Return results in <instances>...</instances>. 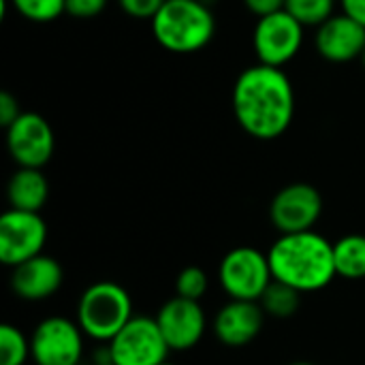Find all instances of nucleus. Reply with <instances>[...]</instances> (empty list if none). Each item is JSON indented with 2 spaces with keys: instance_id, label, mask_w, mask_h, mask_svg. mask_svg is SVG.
Here are the masks:
<instances>
[{
  "instance_id": "nucleus-1",
  "label": "nucleus",
  "mask_w": 365,
  "mask_h": 365,
  "mask_svg": "<svg viewBox=\"0 0 365 365\" xmlns=\"http://www.w3.org/2000/svg\"><path fill=\"white\" fill-rule=\"evenodd\" d=\"M231 105L244 133L259 141H274L293 124L295 90L284 68L255 64L237 75Z\"/></svg>"
},
{
  "instance_id": "nucleus-2",
  "label": "nucleus",
  "mask_w": 365,
  "mask_h": 365,
  "mask_svg": "<svg viewBox=\"0 0 365 365\" xmlns=\"http://www.w3.org/2000/svg\"><path fill=\"white\" fill-rule=\"evenodd\" d=\"M274 280L293 287L299 293H317L338 276L334 244L317 231L280 235L269 252Z\"/></svg>"
},
{
  "instance_id": "nucleus-3",
  "label": "nucleus",
  "mask_w": 365,
  "mask_h": 365,
  "mask_svg": "<svg viewBox=\"0 0 365 365\" xmlns=\"http://www.w3.org/2000/svg\"><path fill=\"white\" fill-rule=\"evenodd\" d=\"M156 43L171 53H195L210 45L216 19L201 0H167L152 19Z\"/></svg>"
},
{
  "instance_id": "nucleus-4",
  "label": "nucleus",
  "mask_w": 365,
  "mask_h": 365,
  "mask_svg": "<svg viewBox=\"0 0 365 365\" xmlns=\"http://www.w3.org/2000/svg\"><path fill=\"white\" fill-rule=\"evenodd\" d=\"M135 317L128 291L113 280L90 284L77 302V323L86 338L107 344Z\"/></svg>"
},
{
  "instance_id": "nucleus-5",
  "label": "nucleus",
  "mask_w": 365,
  "mask_h": 365,
  "mask_svg": "<svg viewBox=\"0 0 365 365\" xmlns=\"http://www.w3.org/2000/svg\"><path fill=\"white\" fill-rule=\"evenodd\" d=\"M218 282L231 299L259 302L274 282L267 255L252 246H237L229 250L220 261Z\"/></svg>"
},
{
  "instance_id": "nucleus-6",
  "label": "nucleus",
  "mask_w": 365,
  "mask_h": 365,
  "mask_svg": "<svg viewBox=\"0 0 365 365\" xmlns=\"http://www.w3.org/2000/svg\"><path fill=\"white\" fill-rule=\"evenodd\" d=\"M107 344L115 365H160L171 353L156 319L148 314H135Z\"/></svg>"
},
{
  "instance_id": "nucleus-7",
  "label": "nucleus",
  "mask_w": 365,
  "mask_h": 365,
  "mask_svg": "<svg viewBox=\"0 0 365 365\" xmlns=\"http://www.w3.org/2000/svg\"><path fill=\"white\" fill-rule=\"evenodd\" d=\"M86 334L77 321L66 317L43 319L32 336L30 349L36 365H79L83 359Z\"/></svg>"
},
{
  "instance_id": "nucleus-8",
  "label": "nucleus",
  "mask_w": 365,
  "mask_h": 365,
  "mask_svg": "<svg viewBox=\"0 0 365 365\" xmlns=\"http://www.w3.org/2000/svg\"><path fill=\"white\" fill-rule=\"evenodd\" d=\"M304 28L289 11H276L259 17L252 30V47L259 64L282 68L304 45Z\"/></svg>"
},
{
  "instance_id": "nucleus-9",
  "label": "nucleus",
  "mask_w": 365,
  "mask_h": 365,
  "mask_svg": "<svg viewBox=\"0 0 365 365\" xmlns=\"http://www.w3.org/2000/svg\"><path fill=\"white\" fill-rule=\"evenodd\" d=\"M47 242V225L38 212L9 210L0 216V261L17 267L43 255Z\"/></svg>"
},
{
  "instance_id": "nucleus-10",
  "label": "nucleus",
  "mask_w": 365,
  "mask_h": 365,
  "mask_svg": "<svg viewBox=\"0 0 365 365\" xmlns=\"http://www.w3.org/2000/svg\"><path fill=\"white\" fill-rule=\"evenodd\" d=\"M6 150L17 167L43 169L56 152L51 124L34 111H24L6 128Z\"/></svg>"
},
{
  "instance_id": "nucleus-11",
  "label": "nucleus",
  "mask_w": 365,
  "mask_h": 365,
  "mask_svg": "<svg viewBox=\"0 0 365 365\" xmlns=\"http://www.w3.org/2000/svg\"><path fill=\"white\" fill-rule=\"evenodd\" d=\"M323 214L321 192L306 182L280 188L269 203V220L280 235L312 231Z\"/></svg>"
},
{
  "instance_id": "nucleus-12",
  "label": "nucleus",
  "mask_w": 365,
  "mask_h": 365,
  "mask_svg": "<svg viewBox=\"0 0 365 365\" xmlns=\"http://www.w3.org/2000/svg\"><path fill=\"white\" fill-rule=\"evenodd\" d=\"M171 353H184L195 349L207 329V319L201 302H190L184 297L167 299L154 314Z\"/></svg>"
},
{
  "instance_id": "nucleus-13",
  "label": "nucleus",
  "mask_w": 365,
  "mask_h": 365,
  "mask_svg": "<svg viewBox=\"0 0 365 365\" xmlns=\"http://www.w3.org/2000/svg\"><path fill=\"white\" fill-rule=\"evenodd\" d=\"M265 312L259 302L229 299L214 317L212 331L216 340L229 349H242L257 340L263 329Z\"/></svg>"
},
{
  "instance_id": "nucleus-14",
  "label": "nucleus",
  "mask_w": 365,
  "mask_h": 365,
  "mask_svg": "<svg viewBox=\"0 0 365 365\" xmlns=\"http://www.w3.org/2000/svg\"><path fill=\"white\" fill-rule=\"evenodd\" d=\"M314 49L329 62H353L365 49V28L349 15H331L317 28Z\"/></svg>"
},
{
  "instance_id": "nucleus-15",
  "label": "nucleus",
  "mask_w": 365,
  "mask_h": 365,
  "mask_svg": "<svg viewBox=\"0 0 365 365\" xmlns=\"http://www.w3.org/2000/svg\"><path fill=\"white\" fill-rule=\"evenodd\" d=\"M62 282V265L47 255H38L11 272V291L24 302H45L60 291Z\"/></svg>"
},
{
  "instance_id": "nucleus-16",
  "label": "nucleus",
  "mask_w": 365,
  "mask_h": 365,
  "mask_svg": "<svg viewBox=\"0 0 365 365\" xmlns=\"http://www.w3.org/2000/svg\"><path fill=\"white\" fill-rule=\"evenodd\" d=\"M6 199L11 210L41 212L49 199V182L45 173L41 169L19 167L6 184Z\"/></svg>"
},
{
  "instance_id": "nucleus-17",
  "label": "nucleus",
  "mask_w": 365,
  "mask_h": 365,
  "mask_svg": "<svg viewBox=\"0 0 365 365\" xmlns=\"http://www.w3.org/2000/svg\"><path fill=\"white\" fill-rule=\"evenodd\" d=\"M334 261L338 276L346 280L365 278V235L351 233L334 244Z\"/></svg>"
},
{
  "instance_id": "nucleus-18",
  "label": "nucleus",
  "mask_w": 365,
  "mask_h": 365,
  "mask_svg": "<svg viewBox=\"0 0 365 365\" xmlns=\"http://www.w3.org/2000/svg\"><path fill=\"white\" fill-rule=\"evenodd\" d=\"M299 302H302V293L278 280H274L263 293V297L259 299L265 317H274L280 321L291 319L299 310Z\"/></svg>"
},
{
  "instance_id": "nucleus-19",
  "label": "nucleus",
  "mask_w": 365,
  "mask_h": 365,
  "mask_svg": "<svg viewBox=\"0 0 365 365\" xmlns=\"http://www.w3.org/2000/svg\"><path fill=\"white\" fill-rule=\"evenodd\" d=\"M30 357V338L19 327L4 323L0 327V365H26Z\"/></svg>"
},
{
  "instance_id": "nucleus-20",
  "label": "nucleus",
  "mask_w": 365,
  "mask_h": 365,
  "mask_svg": "<svg viewBox=\"0 0 365 365\" xmlns=\"http://www.w3.org/2000/svg\"><path fill=\"white\" fill-rule=\"evenodd\" d=\"M336 0H287L284 11H289L302 26L319 28L325 24L334 13Z\"/></svg>"
},
{
  "instance_id": "nucleus-21",
  "label": "nucleus",
  "mask_w": 365,
  "mask_h": 365,
  "mask_svg": "<svg viewBox=\"0 0 365 365\" xmlns=\"http://www.w3.org/2000/svg\"><path fill=\"white\" fill-rule=\"evenodd\" d=\"M13 9L28 21L47 24L66 13V0H11Z\"/></svg>"
},
{
  "instance_id": "nucleus-22",
  "label": "nucleus",
  "mask_w": 365,
  "mask_h": 365,
  "mask_svg": "<svg viewBox=\"0 0 365 365\" xmlns=\"http://www.w3.org/2000/svg\"><path fill=\"white\" fill-rule=\"evenodd\" d=\"M210 289V278L205 274V269L197 267V265H188L184 267L178 278H175V295L190 299V302H201L205 297Z\"/></svg>"
},
{
  "instance_id": "nucleus-23",
  "label": "nucleus",
  "mask_w": 365,
  "mask_h": 365,
  "mask_svg": "<svg viewBox=\"0 0 365 365\" xmlns=\"http://www.w3.org/2000/svg\"><path fill=\"white\" fill-rule=\"evenodd\" d=\"M122 11L135 19H154L167 0H118Z\"/></svg>"
},
{
  "instance_id": "nucleus-24",
  "label": "nucleus",
  "mask_w": 365,
  "mask_h": 365,
  "mask_svg": "<svg viewBox=\"0 0 365 365\" xmlns=\"http://www.w3.org/2000/svg\"><path fill=\"white\" fill-rule=\"evenodd\" d=\"M109 0H66V15L75 19H94L107 9Z\"/></svg>"
},
{
  "instance_id": "nucleus-25",
  "label": "nucleus",
  "mask_w": 365,
  "mask_h": 365,
  "mask_svg": "<svg viewBox=\"0 0 365 365\" xmlns=\"http://www.w3.org/2000/svg\"><path fill=\"white\" fill-rule=\"evenodd\" d=\"M21 107L17 96H13L11 92H0V124L4 128H9L19 115H21Z\"/></svg>"
},
{
  "instance_id": "nucleus-26",
  "label": "nucleus",
  "mask_w": 365,
  "mask_h": 365,
  "mask_svg": "<svg viewBox=\"0 0 365 365\" xmlns=\"http://www.w3.org/2000/svg\"><path fill=\"white\" fill-rule=\"evenodd\" d=\"M244 4H246V9H248L252 15H257V19H259V17L272 15V13H276V11H282L284 4H287V0H244Z\"/></svg>"
},
{
  "instance_id": "nucleus-27",
  "label": "nucleus",
  "mask_w": 365,
  "mask_h": 365,
  "mask_svg": "<svg viewBox=\"0 0 365 365\" xmlns=\"http://www.w3.org/2000/svg\"><path fill=\"white\" fill-rule=\"evenodd\" d=\"M340 2H342V13L365 28V0H340Z\"/></svg>"
},
{
  "instance_id": "nucleus-28",
  "label": "nucleus",
  "mask_w": 365,
  "mask_h": 365,
  "mask_svg": "<svg viewBox=\"0 0 365 365\" xmlns=\"http://www.w3.org/2000/svg\"><path fill=\"white\" fill-rule=\"evenodd\" d=\"M289 365H317V364H312V361H293V364H289Z\"/></svg>"
},
{
  "instance_id": "nucleus-29",
  "label": "nucleus",
  "mask_w": 365,
  "mask_h": 365,
  "mask_svg": "<svg viewBox=\"0 0 365 365\" xmlns=\"http://www.w3.org/2000/svg\"><path fill=\"white\" fill-rule=\"evenodd\" d=\"M359 60H361V64H364V68H365V49H364V53H361V58H359Z\"/></svg>"
},
{
  "instance_id": "nucleus-30",
  "label": "nucleus",
  "mask_w": 365,
  "mask_h": 365,
  "mask_svg": "<svg viewBox=\"0 0 365 365\" xmlns=\"http://www.w3.org/2000/svg\"><path fill=\"white\" fill-rule=\"evenodd\" d=\"M160 365H175V364H171V361H165V364H160Z\"/></svg>"
},
{
  "instance_id": "nucleus-31",
  "label": "nucleus",
  "mask_w": 365,
  "mask_h": 365,
  "mask_svg": "<svg viewBox=\"0 0 365 365\" xmlns=\"http://www.w3.org/2000/svg\"><path fill=\"white\" fill-rule=\"evenodd\" d=\"M92 365H115V364H92Z\"/></svg>"
}]
</instances>
